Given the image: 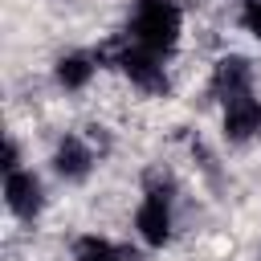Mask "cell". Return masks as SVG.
<instances>
[{"label": "cell", "mask_w": 261, "mask_h": 261, "mask_svg": "<svg viewBox=\"0 0 261 261\" xmlns=\"http://www.w3.org/2000/svg\"><path fill=\"white\" fill-rule=\"evenodd\" d=\"M4 200H8V212H12V216L33 220V216L41 212V204H45L41 179H37L33 171H24V167L8 171V179H4Z\"/></svg>", "instance_id": "cell-3"}, {"label": "cell", "mask_w": 261, "mask_h": 261, "mask_svg": "<svg viewBox=\"0 0 261 261\" xmlns=\"http://www.w3.org/2000/svg\"><path fill=\"white\" fill-rule=\"evenodd\" d=\"M212 90L220 94V102L224 98H232V94H245V90H253V69H249V61L245 57H224V61H216V69H212Z\"/></svg>", "instance_id": "cell-5"}, {"label": "cell", "mask_w": 261, "mask_h": 261, "mask_svg": "<svg viewBox=\"0 0 261 261\" xmlns=\"http://www.w3.org/2000/svg\"><path fill=\"white\" fill-rule=\"evenodd\" d=\"M94 167V147L86 139H65L57 151H53V171L61 179H86Z\"/></svg>", "instance_id": "cell-4"}, {"label": "cell", "mask_w": 261, "mask_h": 261, "mask_svg": "<svg viewBox=\"0 0 261 261\" xmlns=\"http://www.w3.org/2000/svg\"><path fill=\"white\" fill-rule=\"evenodd\" d=\"M126 37L151 53H167L179 41V4L175 0H139Z\"/></svg>", "instance_id": "cell-1"}, {"label": "cell", "mask_w": 261, "mask_h": 261, "mask_svg": "<svg viewBox=\"0 0 261 261\" xmlns=\"http://www.w3.org/2000/svg\"><path fill=\"white\" fill-rule=\"evenodd\" d=\"M94 61H98V57H90V53H69V57H61V61H57V82H61L65 90H82V86L94 77Z\"/></svg>", "instance_id": "cell-6"}, {"label": "cell", "mask_w": 261, "mask_h": 261, "mask_svg": "<svg viewBox=\"0 0 261 261\" xmlns=\"http://www.w3.org/2000/svg\"><path fill=\"white\" fill-rule=\"evenodd\" d=\"M241 20L253 37H261V0H241Z\"/></svg>", "instance_id": "cell-8"}, {"label": "cell", "mask_w": 261, "mask_h": 261, "mask_svg": "<svg viewBox=\"0 0 261 261\" xmlns=\"http://www.w3.org/2000/svg\"><path fill=\"white\" fill-rule=\"evenodd\" d=\"M135 228H139V237L147 245H163L171 237V188L167 184H151L147 188V200L139 204Z\"/></svg>", "instance_id": "cell-2"}, {"label": "cell", "mask_w": 261, "mask_h": 261, "mask_svg": "<svg viewBox=\"0 0 261 261\" xmlns=\"http://www.w3.org/2000/svg\"><path fill=\"white\" fill-rule=\"evenodd\" d=\"M77 261H139V253L126 249V245H110V241L86 237V241H77Z\"/></svg>", "instance_id": "cell-7"}]
</instances>
